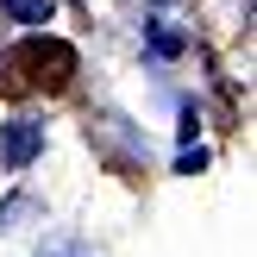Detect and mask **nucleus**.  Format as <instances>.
<instances>
[{"label": "nucleus", "instance_id": "obj_1", "mask_svg": "<svg viewBox=\"0 0 257 257\" xmlns=\"http://www.w3.org/2000/svg\"><path fill=\"white\" fill-rule=\"evenodd\" d=\"M38 151H44V125L13 119V125H7V138H0V157H7V170H25Z\"/></svg>", "mask_w": 257, "mask_h": 257}, {"label": "nucleus", "instance_id": "obj_2", "mask_svg": "<svg viewBox=\"0 0 257 257\" xmlns=\"http://www.w3.org/2000/svg\"><path fill=\"white\" fill-rule=\"evenodd\" d=\"M0 13H7L13 25H50L57 0H0Z\"/></svg>", "mask_w": 257, "mask_h": 257}]
</instances>
